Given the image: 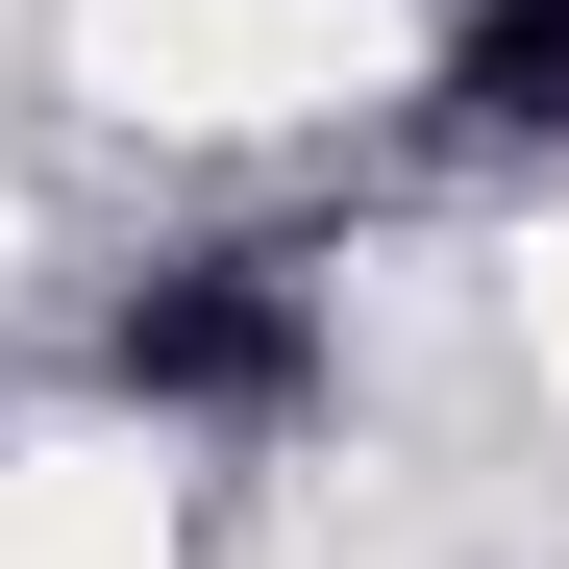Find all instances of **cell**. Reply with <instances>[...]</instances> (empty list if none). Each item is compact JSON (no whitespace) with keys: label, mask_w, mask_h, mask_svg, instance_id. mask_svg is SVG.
Listing matches in <instances>:
<instances>
[{"label":"cell","mask_w":569,"mask_h":569,"mask_svg":"<svg viewBox=\"0 0 569 569\" xmlns=\"http://www.w3.org/2000/svg\"><path fill=\"white\" fill-rule=\"evenodd\" d=\"M100 371H124L149 421H298L322 397V272L298 248H173L149 298L100 322Z\"/></svg>","instance_id":"obj_1"}]
</instances>
